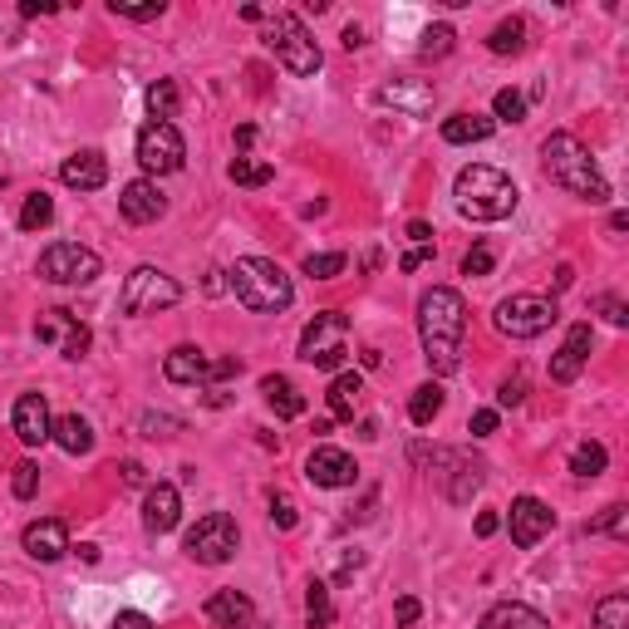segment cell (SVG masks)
I'll return each mask as SVG.
<instances>
[{
    "label": "cell",
    "mask_w": 629,
    "mask_h": 629,
    "mask_svg": "<svg viewBox=\"0 0 629 629\" xmlns=\"http://www.w3.org/2000/svg\"><path fill=\"white\" fill-rule=\"evenodd\" d=\"M418 335H423V359H428L433 374H453L462 364L467 305L453 286H433L418 300Z\"/></svg>",
    "instance_id": "1"
},
{
    "label": "cell",
    "mask_w": 629,
    "mask_h": 629,
    "mask_svg": "<svg viewBox=\"0 0 629 629\" xmlns=\"http://www.w3.org/2000/svg\"><path fill=\"white\" fill-rule=\"evenodd\" d=\"M541 168H546V177H551L556 187H566L580 202H605V197H610L605 172L595 168L590 148H585L575 133H551V138L541 143Z\"/></svg>",
    "instance_id": "2"
},
{
    "label": "cell",
    "mask_w": 629,
    "mask_h": 629,
    "mask_svg": "<svg viewBox=\"0 0 629 629\" xmlns=\"http://www.w3.org/2000/svg\"><path fill=\"white\" fill-rule=\"evenodd\" d=\"M453 197H458V212L467 222H502V217H512L516 202H521L512 177L502 168H487V163L462 168L458 182H453Z\"/></svg>",
    "instance_id": "3"
},
{
    "label": "cell",
    "mask_w": 629,
    "mask_h": 629,
    "mask_svg": "<svg viewBox=\"0 0 629 629\" xmlns=\"http://www.w3.org/2000/svg\"><path fill=\"white\" fill-rule=\"evenodd\" d=\"M227 286L236 290V300H241L246 310H256V315H281L290 300H295L290 276L276 261H266V256H241L227 271Z\"/></svg>",
    "instance_id": "4"
},
{
    "label": "cell",
    "mask_w": 629,
    "mask_h": 629,
    "mask_svg": "<svg viewBox=\"0 0 629 629\" xmlns=\"http://www.w3.org/2000/svg\"><path fill=\"white\" fill-rule=\"evenodd\" d=\"M266 50L281 59L295 79H310V74H320V64H325V59H320V45H315L310 30L300 25V15H286V10L266 20Z\"/></svg>",
    "instance_id": "5"
},
{
    "label": "cell",
    "mask_w": 629,
    "mask_h": 629,
    "mask_svg": "<svg viewBox=\"0 0 629 629\" xmlns=\"http://www.w3.org/2000/svg\"><path fill=\"white\" fill-rule=\"evenodd\" d=\"M182 300V286L172 281L168 271H158V266H138V271H128V281L118 290V305H123V315H158V310H168Z\"/></svg>",
    "instance_id": "6"
},
{
    "label": "cell",
    "mask_w": 629,
    "mask_h": 629,
    "mask_svg": "<svg viewBox=\"0 0 629 629\" xmlns=\"http://www.w3.org/2000/svg\"><path fill=\"white\" fill-rule=\"evenodd\" d=\"M236 546H241V531H236V521L227 512H207L187 531V541H182V551L197 566H227L231 556H236Z\"/></svg>",
    "instance_id": "7"
},
{
    "label": "cell",
    "mask_w": 629,
    "mask_h": 629,
    "mask_svg": "<svg viewBox=\"0 0 629 629\" xmlns=\"http://www.w3.org/2000/svg\"><path fill=\"white\" fill-rule=\"evenodd\" d=\"M497 330L502 335H512V340H536V335H546L551 325H556V300H546V295H507L502 305H497Z\"/></svg>",
    "instance_id": "8"
},
{
    "label": "cell",
    "mask_w": 629,
    "mask_h": 629,
    "mask_svg": "<svg viewBox=\"0 0 629 629\" xmlns=\"http://www.w3.org/2000/svg\"><path fill=\"white\" fill-rule=\"evenodd\" d=\"M344 335H349V320H344L340 310H320L310 325H305V335H300V359L305 364H315V369H340L344 364Z\"/></svg>",
    "instance_id": "9"
},
{
    "label": "cell",
    "mask_w": 629,
    "mask_h": 629,
    "mask_svg": "<svg viewBox=\"0 0 629 629\" xmlns=\"http://www.w3.org/2000/svg\"><path fill=\"white\" fill-rule=\"evenodd\" d=\"M99 271H104L99 251H89V246H79V241H55V246L40 256V276H45L50 286H89V281H99Z\"/></svg>",
    "instance_id": "10"
},
{
    "label": "cell",
    "mask_w": 629,
    "mask_h": 629,
    "mask_svg": "<svg viewBox=\"0 0 629 629\" xmlns=\"http://www.w3.org/2000/svg\"><path fill=\"white\" fill-rule=\"evenodd\" d=\"M138 163H143V172H158V177H168L187 163V143H182L177 123H148L138 133Z\"/></svg>",
    "instance_id": "11"
},
{
    "label": "cell",
    "mask_w": 629,
    "mask_h": 629,
    "mask_svg": "<svg viewBox=\"0 0 629 629\" xmlns=\"http://www.w3.org/2000/svg\"><path fill=\"white\" fill-rule=\"evenodd\" d=\"M35 335H40V344H50V349H59L64 359H84L89 354V325L79 320V315H69V310H40V320H35Z\"/></svg>",
    "instance_id": "12"
},
{
    "label": "cell",
    "mask_w": 629,
    "mask_h": 629,
    "mask_svg": "<svg viewBox=\"0 0 629 629\" xmlns=\"http://www.w3.org/2000/svg\"><path fill=\"white\" fill-rule=\"evenodd\" d=\"M507 526H512V541H516V546H521V551H531V546H541V541L551 536L556 516H551V507H546L541 497H516L512 516H507Z\"/></svg>",
    "instance_id": "13"
},
{
    "label": "cell",
    "mask_w": 629,
    "mask_h": 629,
    "mask_svg": "<svg viewBox=\"0 0 629 629\" xmlns=\"http://www.w3.org/2000/svg\"><path fill=\"white\" fill-rule=\"evenodd\" d=\"M118 212H123L133 227H148V222H158V217L168 212V197H163V187H158L153 177H138V182H128V187L118 192Z\"/></svg>",
    "instance_id": "14"
},
{
    "label": "cell",
    "mask_w": 629,
    "mask_h": 629,
    "mask_svg": "<svg viewBox=\"0 0 629 629\" xmlns=\"http://www.w3.org/2000/svg\"><path fill=\"white\" fill-rule=\"evenodd\" d=\"M10 428H15V438L25 443V448H40V443H50V403L45 394H20L15 399V413H10Z\"/></svg>",
    "instance_id": "15"
},
{
    "label": "cell",
    "mask_w": 629,
    "mask_h": 629,
    "mask_svg": "<svg viewBox=\"0 0 629 629\" xmlns=\"http://www.w3.org/2000/svg\"><path fill=\"white\" fill-rule=\"evenodd\" d=\"M59 182H64V187H74V192H99V187L109 182V158H104L99 148H79V153H69V158H64Z\"/></svg>",
    "instance_id": "16"
},
{
    "label": "cell",
    "mask_w": 629,
    "mask_h": 629,
    "mask_svg": "<svg viewBox=\"0 0 629 629\" xmlns=\"http://www.w3.org/2000/svg\"><path fill=\"white\" fill-rule=\"evenodd\" d=\"M379 104H389V109H399V114H408V118H428L433 104H438V94H433V84H423V79H394V84L379 89Z\"/></svg>",
    "instance_id": "17"
},
{
    "label": "cell",
    "mask_w": 629,
    "mask_h": 629,
    "mask_svg": "<svg viewBox=\"0 0 629 629\" xmlns=\"http://www.w3.org/2000/svg\"><path fill=\"white\" fill-rule=\"evenodd\" d=\"M177 516H182L177 487H172V482H153L148 497H143V531H148V536H168L172 526H177Z\"/></svg>",
    "instance_id": "18"
},
{
    "label": "cell",
    "mask_w": 629,
    "mask_h": 629,
    "mask_svg": "<svg viewBox=\"0 0 629 629\" xmlns=\"http://www.w3.org/2000/svg\"><path fill=\"white\" fill-rule=\"evenodd\" d=\"M305 477H310L315 487H354L359 467H354V458L340 453V448H315L310 462H305Z\"/></svg>",
    "instance_id": "19"
},
{
    "label": "cell",
    "mask_w": 629,
    "mask_h": 629,
    "mask_svg": "<svg viewBox=\"0 0 629 629\" xmlns=\"http://www.w3.org/2000/svg\"><path fill=\"white\" fill-rule=\"evenodd\" d=\"M20 546H25V556H35V561H59V556L69 551V531H64V521H55V516H40V521L25 526Z\"/></svg>",
    "instance_id": "20"
},
{
    "label": "cell",
    "mask_w": 629,
    "mask_h": 629,
    "mask_svg": "<svg viewBox=\"0 0 629 629\" xmlns=\"http://www.w3.org/2000/svg\"><path fill=\"white\" fill-rule=\"evenodd\" d=\"M585 359H590V325H571L566 344L551 354V379L556 384H575L580 369H585Z\"/></svg>",
    "instance_id": "21"
},
{
    "label": "cell",
    "mask_w": 629,
    "mask_h": 629,
    "mask_svg": "<svg viewBox=\"0 0 629 629\" xmlns=\"http://www.w3.org/2000/svg\"><path fill=\"white\" fill-rule=\"evenodd\" d=\"M207 369H212V359H207L202 349H192V344H177L168 359H163L168 384H207Z\"/></svg>",
    "instance_id": "22"
},
{
    "label": "cell",
    "mask_w": 629,
    "mask_h": 629,
    "mask_svg": "<svg viewBox=\"0 0 629 629\" xmlns=\"http://www.w3.org/2000/svg\"><path fill=\"white\" fill-rule=\"evenodd\" d=\"M482 629H551V620H546L541 610L521 605V600H502V605H492V610H487Z\"/></svg>",
    "instance_id": "23"
},
{
    "label": "cell",
    "mask_w": 629,
    "mask_h": 629,
    "mask_svg": "<svg viewBox=\"0 0 629 629\" xmlns=\"http://www.w3.org/2000/svg\"><path fill=\"white\" fill-rule=\"evenodd\" d=\"M207 620H212L217 629L251 625V600H246L241 590H217V595L207 600Z\"/></svg>",
    "instance_id": "24"
},
{
    "label": "cell",
    "mask_w": 629,
    "mask_h": 629,
    "mask_svg": "<svg viewBox=\"0 0 629 629\" xmlns=\"http://www.w3.org/2000/svg\"><path fill=\"white\" fill-rule=\"evenodd\" d=\"M261 394H266L276 418H300V413H305V394L290 384L286 374H266V379H261Z\"/></svg>",
    "instance_id": "25"
},
{
    "label": "cell",
    "mask_w": 629,
    "mask_h": 629,
    "mask_svg": "<svg viewBox=\"0 0 629 629\" xmlns=\"http://www.w3.org/2000/svg\"><path fill=\"white\" fill-rule=\"evenodd\" d=\"M497 128V118L487 114H453L443 118V143H487Z\"/></svg>",
    "instance_id": "26"
},
{
    "label": "cell",
    "mask_w": 629,
    "mask_h": 629,
    "mask_svg": "<svg viewBox=\"0 0 629 629\" xmlns=\"http://www.w3.org/2000/svg\"><path fill=\"white\" fill-rule=\"evenodd\" d=\"M50 438H55V443H59V448H64V453H74V458L94 448V428H89V423H84L79 413H64V418H55V428H50Z\"/></svg>",
    "instance_id": "27"
},
{
    "label": "cell",
    "mask_w": 629,
    "mask_h": 629,
    "mask_svg": "<svg viewBox=\"0 0 629 629\" xmlns=\"http://www.w3.org/2000/svg\"><path fill=\"white\" fill-rule=\"evenodd\" d=\"M458 467H453V482H448V502H472V492L487 482V462H477V458H453Z\"/></svg>",
    "instance_id": "28"
},
{
    "label": "cell",
    "mask_w": 629,
    "mask_h": 629,
    "mask_svg": "<svg viewBox=\"0 0 629 629\" xmlns=\"http://www.w3.org/2000/svg\"><path fill=\"white\" fill-rule=\"evenodd\" d=\"M364 394V379L354 374V369H340L335 374V384H330V413L335 418H354V399Z\"/></svg>",
    "instance_id": "29"
},
{
    "label": "cell",
    "mask_w": 629,
    "mask_h": 629,
    "mask_svg": "<svg viewBox=\"0 0 629 629\" xmlns=\"http://www.w3.org/2000/svg\"><path fill=\"white\" fill-rule=\"evenodd\" d=\"M438 413H443V389H438V384H418L413 399H408V418H413L418 428H428Z\"/></svg>",
    "instance_id": "30"
},
{
    "label": "cell",
    "mask_w": 629,
    "mask_h": 629,
    "mask_svg": "<svg viewBox=\"0 0 629 629\" xmlns=\"http://www.w3.org/2000/svg\"><path fill=\"white\" fill-rule=\"evenodd\" d=\"M305 620H310V629L335 625V605H330V585L325 580H310V590H305Z\"/></svg>",
    "instance_id": "31"
},
{
    "label": "cell",
    "mask_w": 629,
    "mask_h": 629,
    "mask_svg": "<svg viewBox=\"0 0 629 629\" xmlns=\"http://www.w3.org/2000/svg\"><path fill=\"white\" fill-rule=\"evenodd\" d=\"M487 50H492V55H521V50H526V20H516V15L502 20V25L487 35Z\"/></svg>",
    "instance_id": "32"
},
{
    "label": "cell",
    "mask_w": 629,
    "mask_h": 629,
    "mask_svg": "<svg viewBox=\"0 0 629 629\" xmlns=\"http://www.w3.org/2000/svg\"><path fill=\"white\" fill-rule=\"evenodd\" d=\"M55 222V197L50 192H30L20 207V231H45Z\"/></svg>",
    "instance_id": "33"
},
{
    "label": "cell",
    "mask_w": 629,
    "mask_h": 629,
    "mask_svg": "<svg viewBox=\"0 0 629 629\" xmlns=\"http://www.w3.org/2000/svg\"><path fill=\"white\" fill-rule=\"evenodd\" d=\"M177 104H182V94H177V84H172V79L148 84V109H153V123H172Z\"/></svg>",
    "instance_id": "34"
},
{
    "label": "cell",
    "mask_w": 629,
    "mask_h": 629,
    "mask_svg": "<svg viewBox=\"0 0 629 629\" xmlns=\"http://www.w3.org/2000/svg\"><path fill=\"white\" fill-rule=\"evenodd\" d=\"M227 177L236 187H266V182L276 177V168H271V163H256V158H231Z\"/></svg>",
    "instance_id": "35"
},
{
    "label": "cell",
    "mask_w": 629,
    "mask_h": 629,
    "mask_svg": "<svg viewBox=\"0 0 629 629\" xmlns=\"http://www.w3.org/2000/svg\"><path fill=\"white\" fill-rule=\"evenodd\" d=\"M605 462H610V453H605L600 443H580V448L571 453V472L580 477V482H590V477L605 472Z\"/></svg>",
    "instance_id": "36"
},
{
    "label": "cell",
    "mask_w": 629,
    "mask_h": 629,
    "mask_svg": "<svg viewBox=\"0 0 629 629\" xmlns=\"http://www.w3.org/2000/svg\"><path fill=\"white\" fill-rule=\"evenodd\" d=\"M595 629H629V595H605L595 605Z\"/></svg>",
    "instance_id": "37"
},
{
    "label": "cell",
    "mask_w": 629,
    "mask_h": 629,
    "mask_svg": "<svg viewBox=\"0 0 629 629\" xmlns=\"http://www.w3.org/2000/svg\"><path fill=\"white\" fill-rule=\"evenodd\" d=\"M453 25H428L423 30V45H418V55L423 59H443V55H453Z\"/></svg>",
    "instance_id": "38"
},
{
    "label": "cell",
    "mask_w": 629,
    "mask_h": 629,
    "mask_svg": "<svg viewBox=\"0 0 629 629\" xmlns=\"http://www.w3.org/2000/svg\"><path fill=\"white\" fill-rule=\"evenodd\" d=\"M344 271V256L340 251H320V256H305V276L310 281H335Z\"/></svg>",
    "instance_id": "39"
},
{
    "label": "cell",
    "mask_w": 629,
    "mask_h": 629,
    "mask_svg": "<svg viewBox=\"0 0 629 629\" xmlns=\"http://www.w3.org/2000/svg\"><path fill=\"white\" fill-rule=\"evenodd\" d=\"M10 492H15L20 502H30V497L40 492V467H35V462H15V477H10Z\"/></svg>",
    "instance_id": "40"
},
{
    "label": "cell",
    "mask_w": 629,
    "mask_h": 629,
    "mask_svg": "<svg viewBox=\"0 0 629 629\" xmlns=\"http://www.w3.org/2000/svg\"><path fill=\"white\" fill-rule=\"evenodd\" d=\"M590 531H605V536H629V507H625V502L605 507V516H595V521H590Z\"/></svg>",
    "instance_id": "41"
},
{
    "label": "cell",
    "mask_w": 629,
    "mask_h": 629,
    "mask_svg": "<svg viewBox=\"0 0 629 629\" xmlns=\"http://www.w3.org/2000/svg\"><path fill=\"white\" fill-rule=\"evenodd\" d=\"M492 114L507 118V123H521V118H526V99H521L516 89H497V99H492Z\"/></svg>",
    "instance_id": "42"
},
{
    "label": "cell",
    "mask_w": 629,
    "mask_h": 629,
    "mask_svg": "<svg viewBox=\"0 0 629 629\" xmlns=\"http://www.w3.org/2000/svg\"><path fill=\"white\" fill-rule=\"evenodd\" d=\"M462 276H492V246L477 241L467 256H462Z\"/></svg>",
    "instance_id": "43"
},
{
    "label": "cell",
    "mask_w": 629,
    "mask_h": 629,
    "mask_svg": "<svg viewBox=\"0 0 629 629\" xmlns=\"http://www.w3.org/2000/svg\"><path fill=\"white\" fill-rule=\"evenodd\" d=\"M271 521H276L281 531H295V521H300V512H295V497H286V492H271Z\"/></svg>",
    "instance_id": "44"
},
{
    "label": "cell",
    "mask_w": 629,
    "mask_h": 629,
    "mask_svg": "<svg viewBox=\"0 0 629 629\" xmlns=\"http://www.w3.org/2000/svg\"><path fill=\"white\" fill-rule=\"evenodd\" d=\"M109 10L123 15V20H158V15H163V0H153V5H123V0H114Z\"/></svg>",
    "instance_id": "45"
},
{
    "label": "cell",
    "mask_w": 629,
    "mask_h": 629,
    "mask_svg": "<svg viewBox=\"0 0 629 629\" xmlns=\"http://www.w3.org/2000/svg\"><path fill=\"white\" fill-rule=\"evenodd\" d=\"M595 310L610 320V325H629V310H625V300H615V295H600L595 300Z\"/></svg>",
    "instance_id": "46"
},
{
    "label": "cell",
    "mask_w": 629,
    "mask_h": 629,
    "mask_svg": "<svg viewBox=\"0 0 629 629\" xmlns=\"http://www.w3.org/2000/svg\"><path fill=\"white\" fill-rule=\"evenodd\" d=\"M521 399H526V379H521V374H516V379H507V384L497 389V403H502V408H516Z\"/></svg>",
    "instance_id": "47"
},
{
    "label": "cell",
    "mask_w": 629,
    "mask_h": 629,
    "mask_svg": "<svg viewBox=\"0 0 629 629\" xmlns=\"http://www.w3.org/2000/svg\"><path fill=\"white\" fill-rule=\"evenodd\" d=\"M487 433H497V408H477L472 413V438H487Z\"/></svg>",
    "instance_id": "48"
},
{
    "label": "cell",
    "mask_w": 629,
    "mask_h": 629,
    "mask_svg": "<svg viewBox=\"0 0 629 629\" xmlns=\"http://www.w3.org/2000/svg\"><path fill=\"white\" fill-rule=\"evenodd\" d=\"M114 629H158L143 610H118V620H114Z\"/></svg>",
    "instance_id": "49"
},
{
    "label": "cell",
    "mask_w": 629,
    "mask_h": 629,
    "mask_svg": "<svg viewBox=\"0 0 629 629\" xmlns=\"http://www.w3.org/2000/svg\"><path fill=\"white\" fill-rule=\"evenodd\" d=\"M236 374H241V359H217V364L207 369V379H212V384H217V379H236Z\"/></svg>",
    "instance_id": "50"
},
{
    "label": "cell",
    "mask_w": 629,
    "mask_h": 629,
    "mask_svg": "<svg viewBox=\"0 0 629 629\" xmlns=\"http://www.w3.org/2000/svg\"><path fill=\"white\" fill-rule=\"evenodd\" d=\"M423 261H433V246H413V251L399 261V271H418Z\"/></svg>",
    "instance_id": "51"
},
{
    "label": "cell",
    "mask_w": 629,
    "mask_h": 629,
    "mask_svg": "<svg viewBox=\"0 0 629 629\" xmlns=\"http://www.w3.org/2000/svg\"><path fill=\"white\" fill-rule=\"evenodd\" d=\"M394 615H399V625H413V620L423 615V605H418L413 595H403V600H399V610H394Z\"/></svg>",
    "instance_id": "52"
},
{
    "label": "cell",
    "mask_w": 629,
    "mask_h": 629,
    "mask_svg": "<svg viewBox=\"0 0 629 629\" xmlns=\"http://www.w3.org/2000/svg\"><path fill=\"white\" fill-rule=\"evenodd\" d=\"M497 526H502V516H497V512L477 516V536H497Z\"/></svg>",
    "instance_id": "53"
},
{
    "label": "cell",
    "mask_w": 629,
    "mask_h": 629,
    "mask_svg": "<svg viewBox=\"0 0 629 629\" xmlns=\"http://www.w3.org/2000/svg\"><path fill=\"white\" fill-rule=\"evenodd\" d=\"M20 15H30V20H35V15H55V5H50V0H25Z\"/></svg>",
    "instance_id": "54"
},
{
    "label": "cell",
    "mask_w": 629,
    "mask_h": 629,
    "mask_svg": "<svg viewBox=\"0 0 629 629\" xmlns=\"http://www.w3.org/2000/svg\"><path fill=\"white\" fill-rule=\"evenodd\" d=\"M408 236H413L418 246H428V241H433V227H428V222H408Z\"/></svg>",
    "instance_id": "55"
},
{
    "label": "cell",
    "mask_w": 629,
    "mask_h": 629,
    "mask_svg": "<svg viewBox=\"0 0 629 629\" xmlns=\"http://www.w3.org/2000/svg\"><path fill=\"white\" fill-rule=\"evenodd\" d=\"M143 428H148V438H158V428H177V418H153V413H148Z\"/></svg>",
    "instance_id": "56"
},
{
    "label": "cell",
    "mask_w": 629,
    "mask_h": 629,
    "mask_svg": "<svg viewBox=\"0 0 629 629\" xmlns=\"http://www.w3.org/2000/svg\"><path fill=\"white\" fill-rule=\"evenodd\" d=\"M123 482L138 487V482H143V467H138V462H123Z\"/></svg>",
    "instance_id": "57"
},
{
    "label": "cell",
    "mask_w": 629,
    "mask_h": 629,
    "mask_svg": "<svg viewBox=\"0 0 629 629\" xmlns=\"http://www.w3.org/2000/svg\"><path fill=\"white\" fill-rule=\"evenodd\" d=\"M344 45H349V50H359V45H364V30H359V25H349V30H344Z\"/></svg>",
    "instance_id": "58"
},
{
    "label": "cell",
    "mask_w": 629,
    "mask_h": 629,
    "mask_svg": "<svg viewBox=\"0 0 629 629\" xmlns=\"http://www.w3.org/2000/svg\"><path fill=\"white\" fill-rule=\"evenodd\" d=\"M571 281H575V271H571V266H561V271H556V290H566Z\"/></svg>",
    "instance_id": "59"
}]
</instances>
